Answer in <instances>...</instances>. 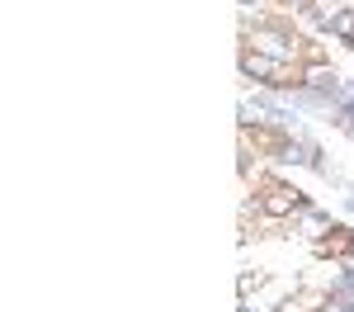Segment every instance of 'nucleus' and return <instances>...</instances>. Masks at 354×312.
I'll list each match as a JSON object with an SVG mask.
<instances>
[{
    "instance_id": "obj_2",
    "label": "nucleus",
    "mask_w": 354,
    "mask_h": 312,
    "mask_svg": "<svg viewBox=\"0 0 354 312\" xmlns=\"http://www.w3.org/2000/svg\"><path fill=\"white\" fill-rule=\"evenodd\" d=\"M312 199L302 194L298 185H288V180H270L265 190H260V218H274V223H293L302 208H307Z\"/></svg>"
},
{
    "instance_id": "obj_5",
    "label": "nucleus",
    "mask_w": 354,
    "mask_h": 312,
    "mask_svg": "<svg viewBox=\"0 0 354 312\" xmlns=\"http://www.w3.org/2000/svg\"><path fill=\"white\" fill-rule=\"evenodd\" d=\"M312 255H317V260H330V265H350V260H354V227L335 223L326 241H317V246H312Z\"/></svg>"
},
{
    "instance_id": "obj_8",
    "label": "nucleus",
    "mask_w": 354,
    "mask_h": 312,
    "mask_svg": "<svg viewBox=\"0 0 354 312\" xmlns=\"http://www.w3.org/2000/svg\"><path fill=\"white\" fill-rule=\"evenodd\" d=\"M279 5H283V10H293V15H302V10H312L317 0H279Z\"/></svg>"
},
{
    "instance_id": "obj_6",
    "label": "nucleus",
    "mask_w": 354,
    "mask_h": 312,
    "mask_svg": "<svg viewBox=\"0 0 354 312\" xmlns=\"http://www.w3.org/2000/svg\"><path fill=\"white\" fill-rule=\"evenodd\" d=\"M326 38H330V43L354 48V5H340V10L326 19Z\"/></svg>"
},
{
    "instance_id": "obj_10",
    "label": "nucleus",
    "mask_w": 354,
    "mask_h": 312,
    "mask_svg": "<svg viewBox=\"0 0 354 312\" xmlns=\"http://www.w3.org/2000/svg\"><path fill=\"white\" fill-rule=\"evenodd\" d=\"M345 208H350V213H354V185H350V190H345Z\"/></svg>"
},
{
    "instance_id": "obj_4",
    "label": "nucleus",
    "mask_w": 354,
    "mask_h": 312,
    "mask_svg": "<svg viewBox=\"0 0 354 312\" xmlns=\"http://www.w3.org/2000/svg\"><path fill=\"white\" fill-rule=\"evenodd\" d=\"M288 227L298 232L307 246H317V241H326V237H330V227H335V223H330V213H326V208L307 203V208H302V213H298V218H293ZM293 232H288V237H293Z\"/></svg>"
},
{
    "instance_id": "obj_1",
    "label": "nucleus",
    "mask_w": 354,
    "mask_h": 312,
    "mask_svg": "<svg viewBox=\"0 0 354 312\" xmlns=\"http://www.w3.org/2000/svg\"><path fill=\"white\" fill-rule=\"evenodd\" d=\"M241 48H255V53L274 57V62H283V66H298V62H302V48H307V38H302L293 24L270 19V24L245 28V33H241Z\"/></svg>"
},
{
    "instance_id": "obj_7",
    "label": "nucleus",
    "mask_w": 354,
    "mask_h": 312,
    "mask_svg": "<svg viewBox=\"0 0 354 312\" xmlns=\"http://www.w3.org/2000/svg\"><path fill=\"white\" fill-rule=\"evenodd\" d=\"M265 284H270V275H265V270H241V279H236V293H241V298H250V293H260Z\"/></svg>"
},
{
    "instance_id": "obj_9",
    "label": "nucleus",
    "mask_w": 354,
    "mask_h": 312,
    "mask_svg": "<svg viewBox=\"0 0 354 312\" xmlns=\"http://www.w3.org/2000/svg\"><path fill=\"white\" fill-rule=\"evenodd\" d=\"M322 312H350V303H340V298H330V303H326Z\"/></svg>"
},
{
    "instance_id": "obj_3",
    "label": "nucleus",
    "mask_w": 354,
    "mask_h": 312,
    "mask_svg": "<svg viewBox=\"0 0 354 312\" xmlns=\"http://www.w3.org/2000/svg\"><path fill=\"white\" fill-rule=\"evenodd\" d=\"M298 81L307 85V90H330V95H340L345 76L335 71L330 57H302V62H298Z\"/></svg>"
},
{
    "instance_id": "obj_11",
    "label": "nucleus",
    "mask_w": 354,
    "mask_h": 312,
    "mask_svg": "<svg viewBox=\"0 0 354 312\" xmlns=\"http://www.w3.org/2000/svg\"><path fill=\"white\" fill-rule=\"evenodd\" d=\"M350 53H354V48H350Z\"/></svg>"
}]
</instances>
